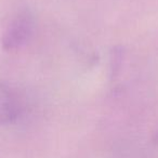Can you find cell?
<instances>
[{
	"mask_svg": "<svg viewBox=\"0 0 158 158\" xmlns=\"http://www.w3.org/2000/svg\"><path fill=\"white\" fill-rule=\"evenodd\" d=\"M36 29L35 14L29 9L18 12L6 28L1 38L2 49L6 51H15L31 41Z\"/></svg>",
	"mask_w": 158,
	"mask_h": 158,
	"instance_id": "6da1fadb",
	"label": "cell"
},
{
	"mask_svg": "<svg viewBox=\"0 0 158 158\" xmlns=\"http://www.w3.org/2000/svg\"><path fill=\"white\" fill-rule=\"evenodd\" d=\"M22 112V103L15 91L0 80V126H6L18 119Z\"/></svg>",
	"mask_w": 158,
	"mask_h": 158,
	"instance_id": "7a4b0ae2",
	"label": "cell"
},
{
	"mask_svg": "<svg viewBox=\"0 0 158 158\" xmlns=\"http://www.w3.org/2000/svg\"><path fill=\"white\" fill-rule=\"evenodd\" d=\"M153 142L155 143V144L158 145V131L156 132L155 134H154V136H153Z\"/></svg>",
	"mask_w": 158,
	"mask_h": 158,
	"instance_id": "3957f363",
	"label": "cell"
}]
</instances>
